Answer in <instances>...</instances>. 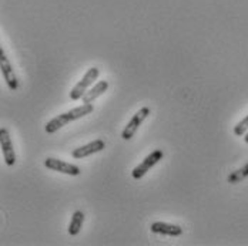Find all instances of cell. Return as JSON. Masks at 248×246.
Masks as SVG:
<instances>
[{
	"label": "cell",
	"instance_id": "cell-8",
	"mask_svg": "<svg viewBox=\"0 0 248 246\" xmlns=\"http://www.w3.org/2000/svg\"><path fill=\"white\" fill-rule=\"evenodd\" d=\"M151 231L154 233H161V235H167V236H180L183 233V228L178 225H171V223H166V222H153L151 223Z\"/></svg>",
	"mask_w": 248,
	"mask_h": 246
},
{
	"label": "cell",
	"instance_id": "cell-13",
	"mask_svg": "<svg viewBox=\"0 0 248 246\" xmlns=\"http://www.w3.org/2000/svg\"><path fill=\"white\" fill-rule=\"evenodd\" d=\"M247 131H248V116L247 117H244L240 123L234 127V134H235L237 137H244V135L247 134Z\"/></svg>",
	"mask_w": 248,
	"mask_h": 246
},
{
	"label": "cell",
	"instance_id": "cell-14",
	"mask_svg": "<svg viewBox=\"0 0 248 246\" xmlns=\"http://www.w3.org/2000/svg\"><path fill=\"white\" fill-rule=\"evenodd\" d=\"M244 143H246V144H248V131H247V134L244 135Z\"/></svg>",
	"mask_w": 248,
	"mask_h": 246
},
{
	"label": "cell",
	"instance_id": "cell-9",
	"mask_svg": "<svg viewBox=\"0 0 248 246\" xmlns=\"http://www.w3.org/2000/svg\"><path fill=\"white\" fill-rule=\"evenodd\" d=\"M107 90H108V83L104 81V80H101L99 83H96V86L90 87V88L86 91V94L83 96V99L81 100H83V102H86V104H92L94 100L99 99L100 96H103Z\"/></svg>",
	"mask_w": 248,
	"mask_h": 246
},
{
	"label": "cell",
	"instance_id": "cell-7",
	"mask_svg": "<svg viewBox=\"0 0 248 246\" xmlns=\"http://www.w3.org/2000/svg\"><path fill=\"white\" fill-rule=\"evenodd\" d=\"M106 148V143L103 140H94L83 147L76 148L72 151V157L75 159H81V158H86V157H90L93 154H97L100 151H103Z\"/></svg>",
	"mask_w": 248,
	"mask_h": 246
},
{
	"label": "cell",
	"instance_id": "cell-10",
	"mask_svg": "<svg viewBox=\"0 0 248 246\" xmlns=\"http://www.w3.org/2000/svg\"><path fill=\"white\" fill-rule=\"evenodd\" d=\"M72 121H73V118H72L70 113L67 111V113H63V114H60V116L51 118L49 123L46 124L45 130H46V132H49V134H54V132H57L62 127L67 125L69 123H72Z\"/></svg>",
	"mask_w": 248,
	"mask_h": 246
},
{
	"label": "cell",
	"instance_id": "cell-6",
	"mask_svg": "<svg viewBox=\"0 0 248 246\" xmlns=\"http://www.w3.org/2000/svg\"><path fill=\"white\" fill-rule=\"evenodd\" d=\"M45 167L50 170V171H56V173L67 174V175H72V176H77L80 175V168L75 165V164H70V162H66V161H62V159H57V158H46L45 161Z\"/></svg>",
	"mask_w": 248,
	"mask_h": 246
},
{
	"label": "cell",
	"instance_id": "cell-2",
	"mask_svg": "<svg viewBox=\"0 0 248 246\" xmlns=\"http://www.w3.org/2000/svg\"><path fill=\"white\" fill-rule=\"evenodd\" d=\"M149 116H150L149 107H143V108H140V110L133 116V118L128 121V124L124 127L123 132H122V138L125 140V141H128L130 138H133V137H134V134L137 132V130L141 127V124L144 123V120H146Z\"/></svg>",
	"mask_w": 248,
	"mask_h": 246
},
{
	"label": "cell",
	"instance_id": "cell-12",
	"mask_svg": "<svg viewBox=\"0 0 248 246\" xmlns=\"http://www.w3.org/2000/svg\"><path fill=\"white\" fill-rule=\"evenodd\" d=\"M248 176V164H246L243 168H240V170H237V171H234V173H231L228 175V178H227V181H228V184H237V182H240V181H243V179H246Z\"/></svg>",
	"mask_w": 248,
	"mask_h": 246
},
{
	"label": "cell",
	"instance_id": "cell-3",
	"mask_svg": "<svg viewBox=\"0 0 248 246\" xmlns=\"http://www.w3.org/2000/svg\"><path fill=\"white\" fill-rule=\"evenodd\" d=\"M164 157V154H163V151L161 149H154L150 155H147L133 171H131V176L134 178V179H140V178H143L146 174L149 173L150 170L158 162V161H161V158Z\"/></svg>",
	"mask_w": 248,
	"mask_h": 246
},
{
	"label": "cell",
	"instance_id": "cell-4",
	"mask_svg": "<svg viewBox=\"0 0 248 246\" xmlns=\"http://www.w3.org/2000/svg\"><path fill=\"white\" fill-rule=\"evenodd\" d=\"M0 70H1V75L7 84V87L12 91H16L19 88V80L15 74V70L7 58V56L4 54V50L0 49Z\"/></svg>",
	"mask_w": 248,
	"mask_h": 246
},
{
	"label": "cell",
	"instance_id": "cell-1",
	"mask_svg": "<svg viewBox=\"0 0 248 246\" xmlns=\"http://www.w3.org/2000/svg\"><path fill=\"white\" fill-rule=\"evenodd\" d=\"M100 70L97 67H92L87 70V73L84 74L81 77V80L76 84L75 87L72 88L70 91V99L73 101H77V100L83 99V96L86 94V91L93 86V83L99 78Z\"/></svg>",
	"mask_w": 248,
	"mask_h": 246
},
{
	"label": "cell",
	"instance_id": "cell-5",
	"mask_svg": "<svg viewBox=\"0 0 248 246\" xmlns=\"http://www.w3.org/2000/svg\"><path fill=\"white\" fill-rule=\"evenodd\" d=\"M0 145H1V154L4 158V164L9 167H13L16 164V152H15L13 143L10 140L9 131L4 127L0 128Z\"/></svg>",
	"mask_w": 248,
	"mask_h": 246
},
{
	"label": "cell",
	"instance_id": "cell-11",
	"mask_svg": "<svg viewBox=\"0 0 248 246\" xmlns=\"http://www.w3.org/2000/svg\"><path fill=\"white\" fill-rule=\"evenodd\" d=\"M84 214L78 209V211H76L75 214H73V217H72V221H70V225H69V233L72 235V236H76V235H78V232L81 231V228H83V223H84Z\"/></svg>",
	"mask_w": 248,
	"mask_h": 246
}]
</instances>
